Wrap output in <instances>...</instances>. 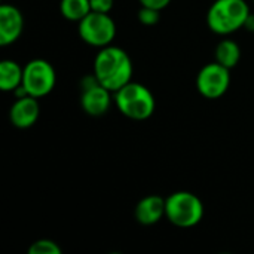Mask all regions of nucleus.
<instances>
[{"instance_id":"obj_1","label":"nucleus","mask_w":254,"mask_h":254,"mask_svg":"<svg viewBox=\"0 0 254 254\" xmlns=\"http://www.w3.org/2000/svg\"><path fill=\"white\" fill-rule=\"evenodd\" d=\"M132 61L122 48L109 45L100 49L94 60V74L97 80L113 94L131 82Z\"/></svg>"},{"instance_id":"obj_2","label":"nucleus","mask_w":254,"mask_h":254,"mask_svg":"<svg viewBox=\"0 0 254 254\" xmlns=\"http://www.w3.org/2000/svg\"><path fill=\"white\" fill-rule=\"evenodd\" d=\"M250 7L246 0H216L207 13V24L216 34L226 36L246 25Z\"/></svg>"},{"instance_id":"obj_3","label":"nucleus","mask_w":254,"mask_h":254,"mask_svg":"<svg viewBox=\"0 0 254 254\" xmlns=\"http://www.w3.org/2000/svg\"><path fill=\"white\" fill-rule=\"evenodd\" d=\"M115 103L124 116L134 121H144L150 118L156 107L152 91L132 80L115 92Z\"/></svg>"},{"instance_id":"obj_4","label":"nucleus","mask_w":254,"mask_h":254,"mask_svg":"<svg viewBox=\"0 0 254 254\" xmlns=\"http://www.w3.org/2000/svg\"><path fill=\"white\" fill-rule=\"evenodd\" d=\"M165 217L177 228H193L204 217V204L192 192H174L165 199Z\"/></svg>"},{"instance_id":"obj_5","label":"nucleus","mask_w":254,"mask_h":254,"mask_svg":"<svg viewBox=\"0 0 254 254\" xmlns=\"http://www.w3.org/2000/svg\"><path fill=\"white\" fill-rule=\"evenodd\" d=\"M79 36L85 43L101 49L112 45L116 36V24L109 13L91 10L79 21Z\"/></svg>"},{"instance_id":"obj_6","label":"nucleus","mask_w":254,"mask_h":254,"mask_svg":"<svg viewBox=\"0 0 254 254\" xmlns=\"http://www.w3.org/2000/svg\"><path fill=\"white\" fill-rule=\"evenodd\" d=\"M55 82H57L55 70L49 61L36 58L24 65L22 86L28 95L36 98H42L48 95L54 89Z\"/></svg>"},{"instance_id":"obj_7","label":"nucleus","mask_w":254,"mask_h":254,"mask_svg":"<svg viewBox=\"0 0 254 254\" xmlns=\"http://www.w3.org/2000/svg\"><path fill=\"white\" fill-rule=\"evenodd\" d=\"M229 85H231V68L222 65L217 61L204 65L196 76L198 92L210 100H216L225 95Z\"/></svg>"},{"instance_id":"obj_8","label":"nucleus","mask_w":254,"mask_h":254,"mask_svg":"<svg viewBox=\"0 0 254 254\" xmlns=\"http://www.w3.org/2000/svg\"><path fill=\"white\" fill-rule=\"evenodd\" d=\"M112 94H113L112 91H109L97 80L95 74L86 76L82 80V95H80L82 109L89 116H103L110 109Z\"/></svg>"},{"instance_id":"obj_9","label":"nucleus","mask_w":254,"mask_h":254,"mask_svg":"<svg viewBox=\"0 0 254 254\" xmlns=\"http://www.w3.org/2000/svg\"><path fill=\"white\" fill-rule=\"evenodd\" d=\"M24 30V16L13 4L0 6V45L7 46L19 39Z\"/></svg>"},{"instance_id":"obj_10","label":"nucleus","mask_w":254,"mask_h":254,"mask_svg":"<svg viewBox=\"0 0 254 254\" xmlns=\"http://www.w3.org/2000/svg\"><path fill=\"white\" fill-rule=\"evenodd\" d=\"M40 115V106L36 97L24 95L15 100L9 110V118L13 127L25 129L33 127Z\"/></svg>"},{"instance_id":"obj_11","label":"nucleus","mask_w":254,"mask_h":254,"mask_svg":"<svg viewBox=\"0 0 254 254\" xmlns=\"http://www.w3.org/2000/svg\"><path fill=\"white\" fill-rule=\"evenodd\" d=\"M162 217H165V199L158 195L143 198L135 207V219L141 225H155Z\"/></svg>"},{"instance_id":"obj_12","label":"nucleus","mask_w":254,"mask_h":254,"mask_svg":"<svg viewBox=\"0 0 254 254\" xmlns=\"http://www.w3.org/2000/svg\"><path fill=\"white\" fill-rule=\"evenodd\" d=\"M22 74L24 68L18 63L3 60L0 63V89L4 92H13L22 85Z\"/></svg>"},{"instance_id":"obj_13","label":"nucleus","mask_w":254,"mask_h":254,"mask_svg":"<svg viewBox=\"0 0 254 254\" xmlns=\"http://www.w3.org/2000/svg\"><path fill=\"white\" fill-rule=\"evenodd\" d=\"M214 55H216L217 63H220L222 65H225L228 68H234L240 63L241 48L237 42L226 39V40H222L217 43Z\"/></svg>"},{"instance_id":"obj_14","label":"nucleus","mask_w":254,"mask_h":254,"mask_svg":"<svg viewBox=\"0 0 254 254\" xmlns=\"http://www.w3.org/2000/svg\"><path fill=\"white\" fill-rule=\"evenodd\" d=\"M60 10L65 19L79 22L91 12V3L89 0H61Z\"/></svg>"},{"instance_id":"obj_15","label":"nucleus","mask_w":254,"mask_h":254,"mask_svg":"<svg viewBox=\"0 0 254 254\" xmlns=\"http://www.w3.org/2000/svg\"><path fill=\"white\" fill-rule=\"evenodd\" d=\"M28 253L30 254H61L63 253V250H61V247H60L57 243H54L52 240H46V238H43V240H37V241H34V243L30 246Z\"/></svg>"},{"instance_id":"obj_16","label":"nucleus","mask_w":254,"mask_h":254,"mask_svg":"<svg viewBox=\"0 0 254 254\" xmlns=\"http://www.w3.org/2000/svg\"><path fill=\"white\" fill-rule=\"evenodd\" d=\"M159 13L161 10L158 9L141 6V9L138 10V21L144 25H155L159 22Z\"/></svg>"},{"instance_id":"obj_17","label":"nucleus","mask_w":254,"mask_h":254,"mask_svg":"<svg viewBox=\"0 0 254 254\" xmlns=\"http://www.w3.org/2000/svg\"><path fill=\"white\" fill-rule=\"evenodd\" d=\"M89 3H91V10L94 12L109 13L113 7V0H89Z\"/></svg>"},{"instance_id":"obj_18","label":"nucleus","mask_w":254,"mask_h":254,"mask_svg":"<svg viewBox=\"0 0 254 254\" xmlns=\"http://www.w3.org/2000/svg\"><path fill=\"white\" fill-rule=\"evenodd\" d=\"M141 3V6H147V7H153V9H158V10H162L165 9L171 0H138Z\"/></svg>"},{"instance_id":"obj_19","label":"nucleus","mask_w":254,"mask_h":254,"mask_svg":"<svg viewBox=\"0 0 254 254\" xmlns=\"http://www.w3.org/2000/svg\"><path fill=\"white\" fill-rule=\"evenodd\" d=\"M247 30H252L254 31V15L253 13H250L249 15V18H247V21H246V25H244Z\"/></svg>"}]
</instances>
